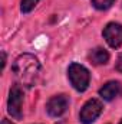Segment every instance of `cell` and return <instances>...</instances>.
<instances>
[{
    "label": "cell",
    "mask_w": 122,
    "mask_h": 124,
    "mask_svg": "<svg viewBox=\"0 0 122 124\" xmlns=\"http://www.w3.org/2000/svg\"><path fill=\"white\" fill-rule=\"evenodd\" d=\"M13 74L19 84L25 87H32L40 72V62L32 54H22L13 62Z\"/></svg>",
    "instance_id": "obj_1"
},
{
    "label": "cell",
    "mask_w": 122,
    "mask_h": 124,
    "mask_svg": "<svg viewBox=\"0 0 122 124\" xmlns=\"http://www.w3.org/2000/svg\"><path fill=\"white\" fill-rule=\"evenodd\" d=\"M68 77H69V81H70L72 87L79 93L86 91V88L89 87V81H91L89 71L78 62H73V63L69 65Z\"/></svg>",
    "instance_id": "obj_2"
},
{
    "label": "cell",
    "mask_w": 122,
    "mask_h": 124,
    "mask_svg": "<svg viewBox=\"0 0 122 124\" xmlns=\"http://www.w3.org/2000/svg\"><path fill=\"white\" fill-rule=\"evenodd\" d=\"M22 105H23V91L19 85H13L10 94H9V101H7V111L9 114L16 118L20 120L23 113H22Z\"/></svg>",
    "instance_id": "obj_3"
},
{
    "label": "cell",
    "mask_w": 122,
    "mask_h": 124,
    "mask_svg": "<svg viewBox=\"0 0 122 124\" xmlns=\"http://www.w3.org/2000/svg\"><path fill=\"white\" fill-rule=\"evenodd\" d=\"M103 110V105L99 100L96 98H92L89 101L85 102V105L82 107L81 110V114H79V120L82 124H92L102 113Z\"/></svg>",
    "instance_id": "obj_4"
},
{
    "label": "cell",
    "mask_w": 122,
    "mask_h": 124,
    "mask_svg": "<svg viewBox=\"0 0 122 124\" xmlns=\"http://www.w3.org/2000/svg\"><path fill=\"white\" fill-rule=\"evenodd\" d=\"M102 35L111 48L118 49L122 45V25L119 23H114V22L108 23L102 32Z\"/></svg>",
    "instance_id": "obj_5"
},
{
    "label": "cell",
    "mask_w": 122,
    "mask_h": 124,
    "mask_svg": "<svg viewBox=\"0 0 122 124\" xmlns=\"http://www.w3.org/2000/svg\"><path fill=\"white\" fill-rule=\"evenodd\" d=\"M69 107V100L66 95H55L46 104V111L50 117H61Z\"/></svg>",
    "instance_id": "obj_6"
},
{
    "label": "cell",
    "mask_w": 122,
    "mask_h": 124,
    "mask_svg": "<svg viewBox=\"0 0 122 124\" xmlns=\"http://www.w3.org/2000/svg\"><path fill=\"white\" fill-rule=\"evenodd\" d=\"M121 93H122V85L118 81H109V82H106L99 90V95L105 101H112L114 98H116Z\"/></svg>",
    "instance_id": "obj_7"
},
{
    "label": "cell",
    "mask_w": 122,
    "mask_h": 124,
    "mask_svg": "<svg viewBox=\"0 0 122 124\" xmlns=\"http://www.w3.org/2000/svg\"><path fill=\"white\" fill-rule=\"evenodd\" d=\"M89 61L95 65H105L109 61V54L103 48H95L89 54Z\"/></svg>",
    "instance_id": "obj_8"
},
{
    "label": "cell",
    "mask_w": 122,
    "mask_h": 124,
    "mask_svg": "<svg viewBox=\"0 0 122 124\" xmlns=\"http://www.w3.org/2000/svg\"><path fill=\"white\" fill-rule=\"evenodd\" d=\"M40 0H22L20 3V10L22 13H30L32 10L39 4Z\"/></svg>",
    "instance_id": "obj_9"
},
{
    "label": "cell",
    "mask_w": 122,
    "mask_h": 124,
    "mask_svg": "<svg viewBox=\"0 0 122 124\" xmlns=\"http://www.w3.org/2000/svg\"><path fill=\"white\" fill-rule=\"evenodd\" d=\"M114 1L115 0H91L92 6L95 9H98V10H106V9H109L114 4Z\"/></svg>",
    "instance_id": "obj_10"
},
{
    "label": "cell",
    "mask_w": 122,
    "mask_h": 124,
    "mask_svg": "<svg viewBox=\"0 0 122 124\" xmlns=\"http://www.w3.org/2000/svg\"><path fill=\"white\" fill-rule=\"evenodd\" d=\"M115 69H116L118 72H122V54L119 55V58H118V61H116V65H115Z\"/></svg>",
    "instance_id": "obj_11"
},
{
    "label": "cell",
    "mask_w": 122,
    "mask_h": 124,
    "mask_svg": "<svg viewBox=\"0 0 122 124\" xmlns=\"http://www.w3.org/2000/svg\"><path fill=\"white\" fill-rule=\"evenodd\" d=\"M4 66H6V54L1 52V71L4 69Z\"/></svg>",
    "instance_id": "obj_12"
},
{
    "label": "cell",
    "mask_w": 122,
    "mask_h": 124,
    "mask_svg": "<svg viewBox=\"0 0 122 124\" xmlns=\"http://www.w3.org/2000/svg\"><path fill=\"white\" fill-rule=\"evenodd\" d=\"M1 124H13V123H12V121H9V120H6V118H4V120H1Z\"/></svg>",
    "instance_id": "obj_13"
},
{
    "label": "cell",
    "mask_w": 122,
    "mask_h": 124,
    "mask_svg": "<svg viewBox=\"0 0 122 124\" xmlns=\"http://www.w3.org/2000/svg\"><path fill=\"white\" fill-rule=\"evenodd\" d=\"M119 124H122V121H121V123H119Z\"/></svg>",
    "instance_id": "obj_14"
}]
</instances>
